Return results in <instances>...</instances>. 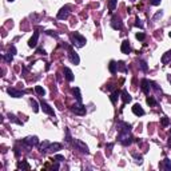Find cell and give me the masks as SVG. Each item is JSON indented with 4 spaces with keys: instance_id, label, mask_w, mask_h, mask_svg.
Returning a JSON list of instances; mask_svg holds the SVG:
<instances>
[{
    "instance_id": "cell-26",
    "label": "cell",
    "mask_w": 171,
    "mask_h": 171,
    "mask_svg": "<svg viewBox=\"0 0 171 171\" xmlns=\"http://www.w3.org/2000/svg\"><path fill=\"white\" fill-rule=\"evenodd\" d=\"M139 70L143 71V72H146L149 70V66H147V63L145 60H139Z\"/></svg>"
},
{
    "instance_id": "cell-31",
    "label": "cell",
    "mask_w": 171,
    "mask_h": 171,
    "mask_svg": "<svg viewBox=\"0 0 171 171\" xmlns=\"http://www.w3.org/2000/svg\"><path fill=\"white\" fill-rule=\"evenodd\" d=\"M8 118H9V120H11V122H13V123H18V124H23V123H22V120H19V119L16 118V116H15V115H13V114H8Z\"/></svg>"
},
{
    "instance_id": "cell-32",
    "label": "cell",
    "mask_w": 171,
    "mask_h": 171,
    "mask_svg": "<svg viewBox=\"0 0 171 171\" xmlns=\"http://www.w3.org/2000/svg\"><path fill=\"white\" fill-rule=\"evenodd\" d=\"M160 123H162L163 127H167V126L170 124V120H168L167 116H162V118H160Z\"/></svg>"
},
{
    "instance_id": "cell-2",
    "label": "cell",
    "mask_w": 171,
    "mask_h": 171,
    "mask_svg": "<svg viewBox=\"0 0 171 171\" xmlns=\"http://www.w3.org/2000/svg\"><path fill=\"white\" fill-rule=\"evenodd\" d=\"M71 39H72V44H74V46H76V47H79V48L84 47V46H86V43H87L86 38H84L83 35H80L79 32H75V34H72Z\"/></svg>"
},
{
    "instance_id": "cell-50",
    "label": "cell",
    "mask_w": 171,
    "mask_h": 171,
    "mask_svg": "<svg viewBox=\"0 0 171 171\" xmlns=\"http://www.w3.org/2000/svg\"><path fill=\"white\" fill-rule=\"evenodd\" d=\"M131 1H135V0H131Z\"/></svg>"
},
{
    "instance_id": "cell-47",
    "label": "cell",
    "mask_w": 171,
    "mask_h": 171,
    "mask_svg": "<svg viewBox=\"0 0 171 171\" xmlns=\"http://www.w3.org/2000/svg\"><path fill=\"white\" fill-rule=\"evenodd\" d=\"M167 79H168V82H171V75H168V78H167Z\"/></svg>"
},
{
    "instance_id": "cell-33",
    "label": "cell",
    "mask_w": 171,
    "mask_h": 171,
    "mask_svg": "<svg viewBox=\"0 0 171 171\" xmlns=\"http://www.w3.org/2000/svg\"><path fill=\"white\" fill-rule=\"evenodd\" d=\"M135 38H136L138 40H141V42H143V40L146 39V35L143 34V32H138V34L135 35Z\"/></svg>"
},
{
    "instance_id": "cell-11",
    "label": "cell",
    "mask_w": 171,
    "mask_h": 171,
    "mask_svg": "<svg viewBox=\"0 0 171 171\" xmlns=\"http://www.w3.org/2000/svg\"><path fill=\"white\" fill-rule=\"evenodd\" d=\"M38 39H39V32L35 31V32H34V35H32V38L28 40V46H30L31 48H35V47H36V44H38Z\"/></svg>"
},
{
    "instance_id": "cell-37",
    "label": "cell",
    "mask_w": 171,
    "mask_h": 171,
    "mask_svg": "<svg viewBox=\"0 0 171 171\" xmlns=\"http://www.w3.org/2000/svg\"><path fill=\"white\" fill-rule=\"evenodd\" d=\"M162 15H163V12L162 11H158V12L155 13V16H154V22H156L159 18H162Z\"/></svg>"
},
{
    "instance_id": "cell-23",
    "label": "cell",
    "mask_w": 171,
    "mask_h": 171,
    "mask_svg": "<svg viewBox=\"0 0 171 171\" xmlns=\"http://www.w3.org/2000/svg\"><path fill=\"white\" fill-rule=\"evenodd\" d=\"M18 168L19 170H30V164L26 160H22V162L18 163Z\"/></svg>"
},
{
    "instance_id": "cell-40",
    "label": "cell",
    "mask_w": 171,
    "mask_h": 171,
    "mask_svg": "<svg viewBox=\"0 0 171 171\" xmlns=\"http://www.w3.org/2000/svg\"><path fill=\"white\" fill-rule=\"evenodd\" d=\"M150 84H151V87H153L154 90H156V91H162V90L158 87V84L155 83V82H150Z\"/></svg>"
},
{
    "instance_id": "cell-5",
    "label": "cell",
    "mask_w": 171,
    "mask_h": 171,
    "mask_svg": "<svg viewBox=\"0 0 171 171\" xmlns=\"http://www.w3.org/2000/svg\"><path fill=\"white\" fill-rule=\"evenodd\" d=\"M70 13H71V8L68 5H64V7H61L60 11L57 12V19H59V20H66V19L70 16Z\"/></svg>"
},
{
    "instance_id": "cell-18",
    "label": "cell",
    "mask_w": 171,
    "mask_h": 171,
    "mask_svg": "<svg viewBox=\"0 0 171 171\" xmlns=\"http://www.w3.org/2000/svg\"><path fill=\"white\" fill-rule=\"evenodd\" d=\"M159 167H160V168H164V170H171V160L168 158H166L159 164Z\"/></svg>"
},
{
    "instance_id": "cell-46",
    "label": "cell",
    "mask_w": 171,
    "mask_h": 171,
    "mask_svg": "<svg viewBox=\"0 0 171 171\" xmlns=\"http://www.w3.org/2000/svg\"><path fill=\"white\" fill-rule=\"evenodd\" d=\"M167 143H168V146H171V131H170V134H168V142H167Z\"/></svg>"
},
{
    "instance_id": "cell-28",
    "label": "cell",
    "mask_w": 171,
    "mask_h": 171,
    "mask_svg": "<svg viewBox=\"0 0 171 171\" xmlns=\"http://www.w3.org/2000/svg\"><path fill=\"white\" fill-rule=\"evenodd\" d=\"M30 104H31V107L34 108V112H38V111H39V106H38L35 99H30Z\"/></svg>"
},
{
    "instance_id": "cell-10",
    "label": "cell",
    "mask_w": 171,
    "mask_h": 171,
    "mask_svg": "<svg viewBox=\"0 0 171 171\" xmlns=\"http://www.w3.org/2000/svg\"><path fill=\"white\" fill-rule=\"evenodd\" d=\"M132 112L136 115V116H143L145 115V110L142 108V106L139 103H135L132 106Z\"/></svg>"
},
{
    "instance_id": "cell-7",
    "label": "cell",
    "mask_w": 171,
    "mask_h": 171,
    "mask_svg": "<svg viewBox=\"0 0 171 171\" xmlns=\"http://www.w3.org/2000/svg\"><path fill=\"white\" fill-rule=\"evenodd\" d=\"M40 107H42L43 112H46V114H48V115H55V112H53V108L48 104V103H46L44 100H40Z\"/></svg>"
},
{
    "instance_id": "cell-17",
    "label": "cell",
    "mask_w": 171,
    "mask_h": 171,
    "mask_svg": "<svg viewBox=\"0 0 171 171\" xmlns=\"http://www.w3.org/2000/svg\"><path fill=\"white\" fill-rule=\"evenodd\" d=\"M108 70H110V72L112 75H115L116 72H118V63L115 60H111L110 64H108Z\"/></svg>"
},
{
    "instance_id": "cell-49",
    "label": "cell",
    "mask_w": 171,
    "mask_h": 171,
    "mask_svg": "<svg viewBox=\"0 0 171 171\" xmlns=\"http://www.w3.org/2000/svg\"><path fill=\"white\" fill-rule=\"evenodd\" d=\"M8 1H15V0H8Z\"/></svg>"
},
{
    "instance_id": "cell-34",
    "label": "cell",
    "mask_w": 171,
    "mask_h": 171,
    "mask_svg": "<svg viewBox=\"0 0 171 171\" xmlns=\"http://www.w3.org/2000/svg\"><path fill=\"white\" fill-rule=\"evenodd\" d=\"M71 141H72V138H71L70 130H68V128H66V142H67V143H70Z\"/></svg>"
},
{
    "instance_id": "cell-12",
    "label": "cell",
    "mask_w": 171,
    "mask_h": 171,
    "mask_svg": "<svg viewBox=\"0 0 171 171\" xmlns=\"http://www.w3.org/2000/svg\"><path fill=\"white\" fill-rule=\"evenodd\" d=\"M120 51H122L123 53H126V55H128V53L131 52V46H130V42H128V40H123L122 46H120Z\"/></svg>"
},
{
    "instance_id": "cell-9",
    "label": "cell",
    "mask_w": 171,
    "mask_h": 171,
    "mask_svg": "<svg viewBox=\"0 0 171 171\" xmlns=\"http://www.w3.org/2000/svg\"><path fill=\"white\" fill-rule=\"evenodd\" d=\"M111 27L114 28V30H118V31H120L123 28V23H122V20L119 18H112V20H111Z\"/></svg>"
},
{
    "instance_id": "cell-39",
    "label": "cell",
    "mask_w": 171,
    "mask_h": 171,
    "mask_svg": "<svg viewBox=\"0 0 171 171\" xmlns=\"http://www.w3.org/2000/svg\"><path fill=\"white\" fill-rule=\"evenodd\" d=\"M12 59H13L12 55H9V53L4 55V60H5V61H8V63H11V61H12Z\"/></svg>"
},
{
    "instance_id": "cell-3",
    "label": "cell",
    "mask_w": 171,
    "mask_h": 171,
    "mask_svg": "<svg viewBox=\"0 0 171 171\" xmlns=\"http://www.w3.org/2000/svg\"><path fill=\"white\" fill-rule=\"evenodd\" d=\"M22 143L26 146V147L31 149V147H34V146L39 145V139H38V136H27V138H24V139H23Z\"/></svg>"
},
{
    "instance_id": "cell-41",
    "label": "cell",
    "mask_w": 171,
    "mask_h": 171,
    "mask_svg": "<svg viewBox=\"0 0 171 171\" xmlns=\"http://www.w3.org/2000/svg\"><path fill=\"white\" fill-rule=\"evenodd\" d=\"M135 26L138 27V28H143V23H142V20L136 19V20H135Z\"/></svg>"
},
{
    "instance_id": "cell-38",
    "label": "cell",
    "mask_w": 171,
    "mask_h": 171,
    "mask_svg": "<svg viewBox=\"0 0 171 171\" xmlns=\"http://www.w3.org/2000/svg\"><path fill=\"white\" fill-rule=\"evenodd\" d=\"M53 159H55L56 162H63V160H64V156H63V155H55Z\"/></svg>"
},
{
    "instance_id": "cell-20",
    "label": "cell",
    "mask_w": 171,
    "mask_h": 171,
    "mask_svg": "<svg viewBox=\"0 0 171 171\" xmlns=\"http://www.w3.org/2000/svg\"><path fill=\"white\" fill-rule=\"evenodd\" d=\"M72 94H74V96L76 98V100H78V103H82V95H80V90L78 87L72 88Z\"/></svg>"
},
{
    "instance_id": "cell-16",
    "label": "cell",
    "mask_w": 171,
    "mask_h": 171,
    "mask_svg": "<svg viewBox=\"0 0 171 171\" xmlns=\"http://www.w3.org/2000/svg\"><path fill=\"white\" fill-rule=\"evenodd\" d=\"M64 76H66L67 82H72V80L75 79L74 74H72V71H71L68 67H64Z\"/></svg>"
},
{
    "instance_id": "cell-48",
    "label": "cell",
    "mask_w": 171,
    "mask_h": 171,
    "mask_svg": "<svg viewBox=\"0 0 171 171\" xmlns=\"http://www.w3.org/2000/svg\"><path fill=\"white\" fill-rule=\"evenodd\" d=\"M168 36H170V38H171V32H170V34H168Z\"/></svg>"
},
{
    "instance_id": "cell-13",
    "label": "cell",
    "mask_w": 171,
    "mask_h": 171,
    "mask_svg": "<svg viewBox=\"0 0 171 171\" xmlns=\"http://www.w3.org/2000/svg\"><path fill=\"white\" fill-rule=\"evenodd\" d=\"M7 92H8L12 98H22L23 95H24V92L23 91H19V90H16V88H11V87L7 90Z\"/></svg>"
},
{
    "instance_id": "cell-43",
    "label": "cell",
    "mask_w": 171,
    "mask_h": 171,
    "mask_svg": "<svg viewBox=\"0 0 171 171\" xmlns=\"http://www.w3.org/2000/svg\"><path fill=\"white\" fill-rule=\"evenodd\" d=\"M46 34H47V35H50V36H53V38H56V34H55V32H53V31H46Z\"/></svg>"
},
{
    "instance_id": "cell-36",
    "label": "cell",
    "mask_w": 171,
    "mask_h": 171,
    "mask_svg": "<svg viewBox=\"0 0 171 171\" xmlns=\"http://www.w3.org/2000/svg\"><path fill=\"white\" fill-rule=\"evenodd\" d=\"M134 158L136 159L135 162H136V163H139V164H141V163L143 162V158H142L141 155H136V154H134Z\"/></svg>"
},
{
    "instance_id": "cell-45",
    "label": "cell",
    "mask_w": 171,
    "mask_h": 171,
    "mask_svg": "<svg viewBox=\"0 0 171 171\" xmlns=\"http://www.w3.org/2000/svg\"><path fill=\"white\" fill-rule=\"evenodd\" d=\"M57 163H59V162H57ZM57 163H55V164H53V166H52V168H53V170H59V164H57Z\"/></svg>"
},
{
    "instance_id": "cell-21",
    "label": "cell",
    "mask_w": 171,
    "mask_h": 171,
    "mask_svg": "<svg viewBox=\"0 0 171 171\" xmlns=\"http://www.w3.org/2000/svg\"><path fill=\"white\" fill-rule=\"evenodd\" d=\"M48 147H50V142L43 141V143H40V146H39V150L42 153H47V151H48Z\"/></svg>"
},
{
    "instance_id": "cell-4",
    "label": "cell",
    "mask_w": 171,
    "mask_h": 171,
    "mask_svg": "<svg viewBox=\"0 0 171 171\" xmlns=\"http://www.w3.org/2000/svg\"><path fill=\"white\" fill-rule=\"evenodd\" d=\"M74 147L76 150H79L80 153H83V154H90V150H88L87 145L84 143V142L79 141V139H74Z\"/></svg>"
},
{
    "instance_id": "cell-8",
    "label": "cell",
    "mask_w": 171,
    "mask_h": 171,
    "mask_svg": "<svg viewBox=\"0 0 171 171\" xmlns=\"http://www.w3.org/2000/svg\"><path fill=\"white\" fill-rule=\"evenodd\" d=\"M141 88H142V91L145 92L146 95H149V94H150V90H151V84H150V80L142 79V80H141Z\"/></svg>"
},
{
    "instance_id": "cell-15",
    "label": "cell",
    "mask_w": 171,
    "mask_h": 171,
    "mask_svg": "<svg viewBox=\"0 0 171 171\" xmlns=\"http://www.w3.org/2000/svg\"><path fill=\"white\" fill-rule=\"evenodd\" d=\"M70 60H71L72 64H79V63H80V57H79L78 53L75 52V51H71V50H70Z\"/></svg>"
},
{
    "instance_id": "cell-27",
    "label": "cell",
    "mask_w": 171,
    "mask_h": 171,
    "mask_svg": "<svg viewBox=\"0 0 171 171\" xmlns=\"http://www.w3.org/2000/svg\"><path fill=\"white\" fill-rule=\"evenodd\" d=\"M146 102H147V104L151 106V107H154V106H156L158 104V102L155 100L153 96H147V99H146Z\"/></svg>"
},
{
    "instance_id": "cell-6",
    "label": "cell",
    "mask_w": 171,
    "mask_h": 171,
    "mask_svg": "<svg viewBox=\"0 0 171 171\" xmlns=\"http://www.w3.org/2000/svg\"><path fill=\"white\" fill-rule=\"evenodd\" d=\"M71 111H72L75 115H86V112H87L86 107L82 106L80 103H79V104H74V106H72V107H71Z\"/></svg>"
},
{
    "instance_id": "cell-19",
    "label": "cell",
    "mask_w": 171,
    "mask_h": 171,
    "mask_svg": "<svg viewBox=\"0 0 171 171\" xmlns=\"http://www.w3.org/2000/svg\"><path fill=\"white\" fill-rule=\"evenodd\" d=\"M119 98H120V92L118 91V90H116V91H114L112 92V94H111V96H110V100H111V103H116V102H118V99Z\"/></svg>"
},
{
    "instance_id": "cell-1",
    "label": "cell",
    "mask_w": 171,
    "mask_h": 171,
    "mask_svg": "<svg viewBox=\"0 0 171 171\" xmlns=\"http://www.w3.org/2000/svg\"><path fill=\"white\" fill-rule=\"evenodd\" d=\"M132 135L130 134V131H119L118 134V141L119 143H122L123 146H130L132 143Z\"/></svg>"
},
{
    "instance_id": "cell-30",
    "label": "cell",
    "mask_w": 171,
    "mask_h": 171,
    "mask_svg": "<svg viewBox=\"0 0 171 171\" xmlns=\"http://www.w3.org/2000/svg\"><path fill=\"white\" fill-rule=\"evenodd\" d=\"M116 3H118V0H110V1H108V9H110L111 12L116 8Z\"/></svg>"
},
{
    "instance_id": "cell-14",
    "label": "cell",
    "mask_w": 171,
    "mask_h": 171,
    "mask_svg": "<svg viewBox=\"0 0 171 171\" xmlns=\"http://www.w3.org/2000/svg\"><path fill=\"white\" fill-rule=\"evenodd\" d=\"M120 98H122V100H123V104H127V103H130V102L132 100L131 95H130L126 90H123V91L120 92Z\"/></svg>"
},
{
    "instance_id": "cell-22",
    "label": "cell",
    "mask_w": 171,
    "mask_h": 171,
    "mask_svg": "<svg viewBox=\"0 0 171 171\" xmlns=\"http://www.w3.org/2000/svg\"><path fill=\"white\" fill-rule=\"evenodd\" d=\"M60 149H61V145H60V143H50L48 151H59Z\"/></svg>"
},
{
    "instance_id": "cell-42",
    "label": "cell",
    "mask_w": 171,
    "mask_h": 171,
    "mask_svg": "<svg viewBox=\"0 0 171 171\" xmlns=\"http://www.w3.org/2000/svg\"><path fill=\"white\" fill-rule=\"evenodd\" d=\"M162 0H150V4L151 5H159Z\"/></svg>"
},
{
    "instance_id": "cell-24",
    "label": "cell",
    "mask_w": 171,
    "mask_h": 171,
    "mask_svg": "<svg viewBox=\"0 0 171 171\" xmlns=\"http://www.w3.org/2000/svg\"><path fill=\"white\" fill-rule=\"evenodd\" d=\"M170 60H171V50L170 51H167V52L162 56V63L163 64H166V63H168Z\"/></svg>"
},
{
    "instance_id": "cell-25",
    "label": "cell",
    "mask_w": 171,
    "mask_h": 171,
    "mask_svg": "<svg viewBox=\"0 0 171 171\" xmlns=\"http://www.w3.org/2000/svg\"><path fill=\"white\" fill-rule=\"evenodd\" d=\"M35 92L38 94V95H40V96H44V95H46V90H44L42 86H36V87H35Z\"/></svg>"
},
{
    "instance_id": "cell-44",
    "label": "cell",
    "mask_w": 171,
    "mask_h": 171,
    "mask_svg": "<svg viewBox=\"0 0 171 171\" xmlns=\"http://www.w3.org/2000/svg\"><path fill=\"white\" fill-rule=\"evenodd\" d=\"M36 53H39V55H46V51L43 48H38L36 50Z\"/></svg>"
},
{
    "instance_id": "cell-29",
    "label": "cell",
    "mask_w": 171,
    "mask_h": 171,
    "mask_svg": "<svg viewBox=\"0 0 171 171\" xmlns=\"http://www.w3.org/2000/svg\"><path fill=\"white\" fill-rule=\"evenodd\" d=\"M118 71H120V72H127V68H126L124 61H118Z\"/></svg>"
},
{
    "instance_id": "cell-35",
    "label": "cell",
    "mask_w": 171,
    "mask_h": 171,
    "mask_svg": "<svg viewBox=\"0 0 171 171\" xmlns=\"http://www.w3.org/2000/svg\"><path fill=\"white\" fill-rule=\"evenodd\" d=\"M8 53L13 56V55L16 53V47H15V46H11V47H9V50H8Z\"/></svg>"
}]
</instances>
